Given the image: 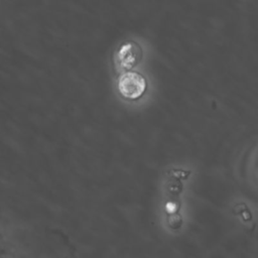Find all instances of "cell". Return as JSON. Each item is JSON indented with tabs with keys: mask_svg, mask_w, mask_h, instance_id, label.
Segmentation results:
<instances>
[{
	"mask_svg": "<svg viewBox=\"0 0 258 258\" xmlns=\"http://www.w3.org/2000/svg\"><path fill=\"white\" fill-rule=\"evenodd\" d=\"M143 57L142 47L138 42L128 40L119 45L113 55L116 74H123L135 68Z\"/></svg>",
	"mask_w": 258,
	"mask_h": 258,
	"instance_id": "cell-1",
	"label": "cell"
},
{
	"mask_svg": "<svg viewBox=\"0 0 258 258\" xmlns=\"http://www.w3.org/2000/svg\"><path fill=\"white\" fill-rule=\"evenodd\" d=\"M117 88L120 96L129 101L140 99L146 92L147 81L143 75L135 71L119 75Z\"/></svg>",
	"mask_w": 258,
	"mask_h": 258,
	"instance_id": "cell-2",
	"label": "cell"
},
{
	"mask_svg": "<svg viewBox=\"0 0 258 258\" xmlns=\"http://www.w3.org/2000/svg\"><path fill=\"white\" fill-rule=\"evenodd\" d=\"M0 258H10L8 253L2 249H0Z\"/></svg>",
	"mask_w": 258,
	"mask_h": 258,
	"instance_id": "cell-3",
	"label": "cell"
}]
</instances>
